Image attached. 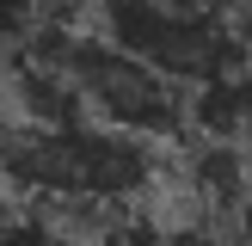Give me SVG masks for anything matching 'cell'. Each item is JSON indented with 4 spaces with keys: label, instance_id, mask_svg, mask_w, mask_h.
<instances>
[{
    "label": "cell",
    "instance_id": "52a82bcc",
    "mask_svg": "<svg viewBox=\"0 0 252 246\" xmlns=\"http://www.w3.org/2000/svg\"><path fill=\"white\" fill-rule=\"evenodd\" d=\"M43 6L49 0H0V68L43 31Z\"/></svg>",
    "mask_w": 252,
    "mask_h": 246
},
{
    "label": "cell",
    "instance_id": "8992f818",
    "mask_svg": "<svg viewBox=\"0 0 252 246\" xmlns=\"http://www.w3.org/2000/svg\"><path fill=\"white\" fill-rule=\"evenodd\" d=\"M0 246H74V234L43 203H31L12 184H0Z\"/></svg>",
    "mask_w": 252,
    "mask_h": 246
},
{
    "label": "cell",
    "instance_id": "3957f363",
    "mask_svg": "<svg viewBox=\"0 0 252 246\" xmlns=\"http://www.w3.org/2000/svg\"><path fill=\"white\" fill-rule=\"evenodd\" d=\"M62 62H68L74 86H80L86 111L98 123H117L148 142H179L191 135V86L166 80L160 68L135 62L129 49H117L111 37H98L93 25L62 31Z\"/></svg>",
    "mask_w": 252,
    "mask_h": 246
},
{
    "label": "cell",
    "instance_id": "9c48e42d",
    "mask_svg": "<svg viewBox=\"0 0 252 246\" xmlns=\"http://www.w3.org/2000/svg\"><path fill=\"white\" fill-rule=\"evenodd\" d=\"M246 246H252V228H246Z\"/></svg>",
    "mask_w": 252,
    "mask_h": 246
},
{
    "label": "cell",
    "instance_id": "ba28073f",
    "mask_svg": "<svg viewBox=\"0 0 252 246\" xmlns=\"http://www.w3.org/2000/svg\"><path fill=\"white\" fill-rule=\"evenodd\" d=\"M179 6H197V12H216V19H240L252 0H179Z\"/></svg>",
    "mask_w": 252,
    "mask_h": 246
},
{
    "label": "cell",
    "instance_id": "7a4b0ae2",
    "mask_svg": "<svg viewBox=\"0 0 252 246\" xmlns=\"http://www.w3.org/2000/svg\"><path fill=\"white\" fill-rule=\"evenodd\" d=\"M93 31L191 92L252 68V43L240 19H216L179 0H93Z\"/></svg>",
    "mask_w": 252,
    "mask_h": 246
},
{
    "label": "cell",
    "instance_id": "5b68a950",
    "mask_svg": "<svg viewBox=\"0 0 252 246\" xmlns=\"http://www.w3.org/2000/svg\"><path fill=\"white\" fill-rule=\"evenodd\" d=\"M191 135H228L240 148V166L252 184V68L191 92Z\"/></svg>",
    "mask_w": 252,
    "mask_h": 246
},
{
    "label": "cell",
    "instance_id": "277c9868",
    "mask_svg": "<svg viewBox=\"0 0 252 246\" xmlns=\"http://www.w3.org/2000/svg\"><path fill=\"white\" fill-rule=\"evenodd\" d=\"M80 246H246V234L221 228L209 215H148V209H129V215L93 228Z\"/></svg>",
    "mask_w": 252,
    "mask_h": 246
},
{
    "label": "cell",
    "instance_id": "6da1fadb",
    "mask_svg": "<svg viewBox=\"0 0 252 246\" xmlns=\"http://www.w3.org/2000/svg\"><path fill=\"white\" fill-rule=\"evenodd\" d=\"M0 184L43 203L62 221H105L142 209L160 184V142L129 135L117 123L74 117V123H19L0 117Z\"/></svg>",
    "mask_w": 252,
    "mask_h": 246
}]
</instances>
